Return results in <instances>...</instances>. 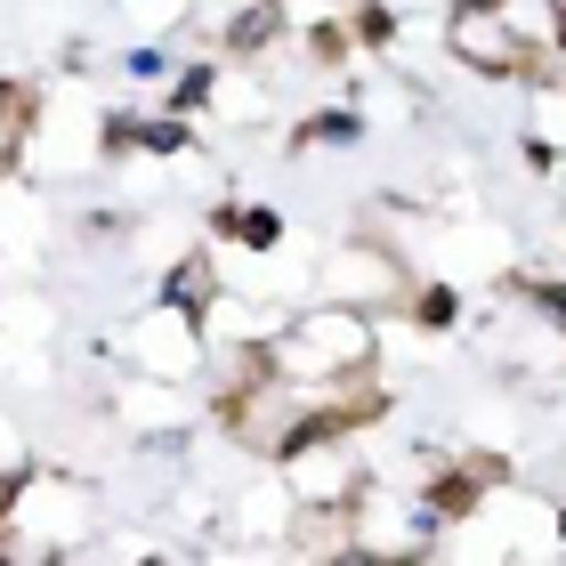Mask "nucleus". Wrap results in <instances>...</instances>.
I'll use <instances>...</instances> for the list:
<instances>
[{
	"instance_id": "1",
	"label": "nucleus",
	"mask_w": 566,
	"mask_h": 566,
	"mask_svg": "<svg viewBox=\"0 0 566 566\" xmlns=\"http://www.w3.org/2000/svg\"><path fill=\"white\" fill-rule=\"evenodd\" d=\"M163 300H170V316L211 324L219 316V260H211V251H187V260L163 275Z\"/></svg>"
},
{
	"instance_id": "2",
	"label": "nucleus",
	"mask_w": 566,
	"mask_h": 566,
	"mask_svg": "<svg viewBox=\"0 0 566 566\" xmlns=\"http://www.w3.org/2000/svg\"><path fill=\"white\" fill-rule=\"evenodd\" d=\"M211 235L243 243V251H283V211H260V202H211Z\"/></svg>"
},
{
	"instance_id": "3",
	"label": "nucleus",
	"mask_w": 566,
	"mask_h": 566,
	"mask_svg": "<svg viewBox=\"0 0 566 566\" xmlns=\"http://www.w3.org/2000/svg\"><path fill=\"white\" fill-rule=\"evenodd\" d=\"M405 324H413L421 340H453V332H461V292L446 275H437V283H405Z\"/></svg>"
},
{
	"instance_id": "4",
	"label": "nucleus",
	"mask_w": 566,
	"mask_h": 566,
	"mask_svg": "<svg viewBox=\"0 0 566 566\" xmlns=\"http://www.w3.org/2000/svg\"><path fill=\"white\" fill-rule=\"evenodd\" d=\"M283 33H292V24H283V0H243V17L227 24V49H235V57H268Z\"/></svg>"
},
{
	"instance_id": "5",
	"label": "nucleus",
	"mask_w": 566,
	"mask_h": 566,
	"mask_svg": "<svg viewBox=\"0 0 566 566\" xmlns=\"http://www.w3.org/2000/svg\"><path fill=\"white\" fill-rule=\"evenodd\" d=\"M316 146H365V106H324L292 130V154H316Z\"/></svg>"
},
{
	"instance_id": "6",
	"label": "nucleus",
	"mask_w": 566,
	"mask_h": 566,
	"mask_svg": "<svg viewBox=\"0 0 566 566\" xmlns=\"http://www.w3.org/2000/svg\"><path fill=\"white\" fill-rule=\"evenodd\" d=\"M453 9H510V0H446V17H453Z\"/></svg>"
}]
</instances>
